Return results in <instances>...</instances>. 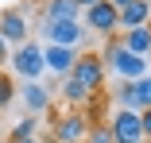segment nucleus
Returning a JSON list of instances; mask_svg holds the SVG:
<instances>
[{
    "label": "nucleus",
    "instance_id": "4468645a",
    "mask_svg": "<svg viewBox=\"0 0 151 143\" xmlns=\"http://www.w3.org/2000/svg\"><path fill=\"white\" fill-rule=\"evenodd\" d=\"M132 89H136V112L151 108V74H143L139 81H132Z\"/></svg>",
    "mask_w": 151,
    "mask_h": 143
},
{
    "label": "nucleus",
    "instance_id": "9b49d317",
    "mask_svg": "<svg viewBox=\"0 0 151 143\" xmlns=\"http://www.w3.org/2000/svg\"><path fill=\"white\" fill-rule=\"evenodd\" d=\"M151 19V0H132V4H124L116 12V23H120V31H132V27H147Z\"/></svg>",
    "mask_w": 151,
    "mask_h": 143
},
{
    "label": "nucleus",
    "instance_id": "2eb2a0df",
    "mask_svg": "<svg viewBox=\"0 0 151 143\" xmlns=\"http://www.w3.org/2000/svg\"><path fill=\"white\" fill-rule=\"evenodd\" d=\"M116 108H132L136 112V89H132V81H120L116 85Z\"/></svg>",
    "mask_w": 151,
    "mask_h": 143
},
{
    "label": "nucleus",
    "instance_id": "a878e982",
    "mask_svg": "<svg viewBox=\"0 0 151 143\" xmlns=\"http://www.w3.org/2000/svg\"><path fill=\"white\" fill-rule=\"evenodd\" d=\"M147 66H151V54H147Z\"/></svg>",
    "mask_w": 151,
    "mask_h": 143
},
{
    "label": "nucleus",
    "instance_id": "6ab92c4d",
    "mask_svg": "<svg viewBox=\"0 0 151 143\" xmlns=\"http://www.w3.org/2000/svg\"><path fill=\"white\" fill-rule=\"evenodd\" d=\"M139 132H143V143H151V108L139 112Z\"/></svg>",
    "mask_w": 151,
    "mask_h": 143
},
{
    "label": "nucleus",
    "instance_id": "aec40b11",
    "mask_svg": "<svg viewBox=\"0 0 151 143\" xmlns=\"http://www.w3.org/2000/svg\"><path fill=\"white\" fill-rule=\"evenodd\" d=\"M8 143H43L39 135H8Z\"/></svg>",
    "mask_w": 151,
    "mask_h": 143
},
{
    "label": "nucleus",
    "instance_id": "412c9836",
    "mask_svg": "<svg viewBox=\"0 0 151 143\" xmlns=\"http://www.w3.org/2000/svg\"><path fill=\"white\" fill-rule=\"evenodd\" d=\"M8 54H12V46H8L4 39H0V66H4V62H8Z\"/></svg>",
    "mask_w": 151,
    "mask_h": 143
},
{
    "label": "nucleus",
    "instance_id": "f8f14e48",
    "mask_svg": "<svg viewBox=\"0 0 151 143\" xmlns=\"http://www.w3.org/2000/svg\"><path fill=\"white\" fill-rule=\"evenodd\" d=\"M66 19H81V8L74 0H47L43 4V23H66Z\"/></svg>",
    "mask_w": 151,
    "mask_h": 143
},
{
    "label": "nucleus",
    "instance_id": "b1692460",
    "mask_svg": "<svg viewBox=\"0 0 151 143\" xmlns=\"http://www.w3.org/2000/svg\"><path fill=\"white\" fill-rule=\"evenodd\" d=\"M35 4H47V0H35Z\"/></svg>",
    "mask_w": 151,
    "mask_h": 143
},
{
    "label": "nucleus",
    "instance_id": "f03ea898",
    "mask_svg": "<svg viewBox=\"0 0 151 143\" xmlns=\"http://www.w3.org/2000/svg\"><path fill=\"white\" fill-rule=\"evenodd\" d=\"M93 124L97 120L89 116L85 108H70V112L50 120V143H85V135H89Z\"/></svg>",
    "mask_w": 151,
    "mask_h": 143
},
{
    "label": "nucleus",
    "instance_id": "1a4fd4ad",
    "mask_svg": "<svg viewBox=\"0 0 151 143\" xmlns=\"http://www.w3.org/2000/svg\"><path fill=\"white\" fill-rule=\"evenodd\" d=\"M74 58H78V50H70V46H43V70H50V74H58V77H66L70 70H74Z\"/></svg>",
    "mask_w": 151,
    "mask_h": 143
},
{
    "label": "nucleus",
    "instance_id": "5701e85b",
    "mask_svg": "<svg viewBox=\"0 0 151 143\" xmlns=\"http://www.w3.org/2000/svg\"><path fill=\"white\" fill-rule=\"evenodd\" d=\"M74 4H78V8H81V12H85V8H89V4H97V0H74Z\"/></svg>",
    "mask_w": 151,
    "mask_h": 143
},
{
    "label": "nucleus",
    "instance_id": "393cba45",
    "mask_svg": "<svg viewBox=\"0 0 151 143\" xmlns=\"http://www.w3.org/2000/svg\"><path fill=\"white\" fill-rule=\"evenodd\" d=\"M147 31H151V19H147Z\"/></svg>",
    "mask_w": 151,
    "mask_h": 143
},
{
    "label": "nucleus",
    "instance_id": "6e6552de",
    "mask_svg": "<svg viewBox=\"0 0 151 143\" xmlns=\"http://www.w3.org/2000/svg\"><path fill=\"white\" fill-rule=\"evenodd\" d=\"M27 16H23V8H4L0 12V39H4L8 46L16 43V46H23L27 43Z\"/></svg>",
    "mask_w": 151,
    "mask_h": 143
},
{
    "label": "nucleus",
    "instance_id": "ddd939ff",
    "mask_svg": "<svg viewBox=\"0 0 151 143\" xmlns=\"http://www.w3.org/2000/svg\"><path fill=\"white\" fill-rule=\"evenodd\" d=\"M120 46L132 50L136 58H147V54H151V31H147V27H132V31L120 35Z\"/></svg>",
    "mask_w": 151,
    "mask_h": 143
},
{
    "label": "nucleus",
    "instance_id": "f257e3e1",
    "mask_svg": "<svg viewBox=\"0 0 151 143\" xmlns=\"http://www.w3.org/2000/svg\"><path fill=\"white\" fill-rule=\"evenodd\" d=\"M101 62H105V70H112L120 81H139V77L147 74V58H136L132 50H124V46H120V39H109Z\"/></svg>",
    "mask_w": 151,
    "mask_h": 143
},
{
    "label": "nucleus",
    "instance_id": "9d476101",
    "mask_svg": "<svg viewBox=\"0 0 151 143\" xmlns=\"http://www.w3.org/2000/svg\"><path fill=\"white\" fill-rule=\"evenodd\" d=\"M16 93L27 104V116H39V112L50 108V89H47L43 81H23V89H16Z\"/></svg>",
    "mask_w": 151,
    "mask_h": 143
},
{
    "label": "nucleus",
    "instance_id": "0eeeda50",
    "mask_svg": "<svg viewBox=\"0 0 151 143\" xmlns=\"http://www.w3.org/2000/svg\"><path fill=\"white\" fill-rule=\"evenodd\" d=\"M112 143H143V132H139V112L132 108H116L112 112V120L105 124Z\"/></svg>",
    "mask_w": 151,
    "mask_h": 143
},
{
    "label": "nucleus",
    "instance_id": "39448f33",
    "mask_svg": "<svg viewBox=\"0 0 151 143\" xmlns=\"http://www.w3.org/2000/svg\"><path fill=\"white\" fill-rule=\"evenodd\" d=\"M81 27H85V31H93V35L112 39V35L120 31V23H116V8L109 4V0H97V4H89V8L81 12Z\"/></svg>",
    "mask_w": 151,
    "mask_h": 143
},
{
    "label": "nucleus",
    "instance_id": "20e7f679",
    "mask_svg": "<svg viewBox=\"0 0 151 143\" xmlns=\"http://www.w3.org/2000/svg\"><path fill=\"white\" fill-rule=\"evenodd\" d=\"M8 62H12V70H16L23 81H39V77H43V46L27 39L23 46H16V50L8 54Z\"/></svg>",
    "mask_w": 151,
    "mask_h": 143
},
{
    "label": "nucleus",
    "instance_id": "a211bd4d",
    "mask_svg": "<svg viewBox=\"0 0 151 143\" xmlns=\"http://www.w3.org/2000/svg\"><path fill=\"white\" fill-rule=\"evenodd\" d=\"M85 143H112V135H109V128L97 120L93 128H89V135H85Z\"/></svg>",
    "mask_w": 151,
    "mask_h": 143
},
{
    "label": "nucleus",
    "instance_id": "423d86ee",
    "mask_svg": "<svg viewBox=\"0 0 151 143\" xmlns=\"http://www.w3.org/2000/svg\"><path fill=\"white\" fill-rule=\"evenodd\" d=\"M43 35H47V43H50V46H70V50H78V46L89 39V31L81 27V19H66V23H43Z\"/></svg>",
    "mask_w": 151,
    "mask_h": 143
},
{
    "label": "nucleus",
    "instance_id": "7ed1b4c3",
    "mask_svg": "<svg viewBox=\"0 0 151 143\" xmlns=\"http://www.w3.org/2000/svg\"><path fill=\"white\" fill-rule=\"evenodd\" d=\"M105 74H109V70H105V62H101V54L89 50V54H78V58H74V70H70L66 77L78 81L89 97H101V89H105Z\"/></svg>",
    "mask_w": 151,
    "mask_h": 143
},
{
    "label": "nucleus",
    "instance_id": "f3484780",
    "mask_svg": "<svg viewBox=\"0 0 151 143\" xmlns=\"http://www.w3.org/2000/svg\"><path fill=\"white\" fill-rule=\"evenodd\" d=\"M8 135H39V116H27V112H23V120H19Z\"/></svg>",
    "mask_w": 151,
    "mask_h": 143
},
{
    "label": "nucleus",
    "instance_id": "dca6fc26",
    "mask_svg": "<svg viewBox=\"0 0 151 143\" xmlns=\"http://www.w3.org/2000/svg\"><path fill=\"white\" fill-rule=\"evenodd\" d=\"M12 101H16V81H12L4 70H0V112H4Z\"/></svg>",
    "mask_w": 151,
    "mask_h": 143
},
{
    "label": "nucleus",
    "instance_id": "4be33fe9",
    "mask_svg": "<svg viewBox=\"0 0 151 143\" xmlns=\"http://www.w3.org/2000/svg\"><path fill=\"white\" fill-rule=\"evenodd\" d=\"M109 4H112V8L120 12V8H124V4H132V0H109Z\"/></svg>",
    "mask_w": 151,
    "mask_h": 143
}]
</instances>
